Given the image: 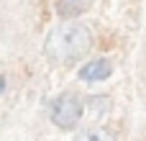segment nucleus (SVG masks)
<instances>
[{"label": "nucleus", "mask_w": 146, "mask_h": 141, "mask_svg": "<svg viewBox=\"0 0 146 141\" xmlns=\"http://www.w3.org/2000/svg\"><path fill=\"white\" fill-rule=\"evenodd\" d=\"M74 141H113L110 136V131L108 128H103V126H90V128H85V131H80Z\"/></svg>", "instance_id": "nucleus-5"}, {"label": "nucleus", "mask_w": 146, "mask_h": 141, "mask_svg": "<svg viewBox=\"0 0 146 141\" xmlns=\"http://www.w3.org/2000/svg\"><path fill=\"white\" fill-rule=\"evenodd\" d=\"M92 3H95V0H56L54 8H56V15H59L62 21H74L77 15L87 13V10L92 8Z\"/></svg>", "instance_id": "nucleus-4"}, {"label": "nucleus", "mask_w": 146, "mask_h": 141, "mask_svg": "<svg viewBox=\"0 0 146 141\" xmlns=\"http://www.w3.org/2000/svg\"><path fill=\"white\" fill-rule=\"evenodd\" d=\"M77 77L82 82H105L108 77H113V62L108 57H92L87 59L80 69H77Z\"/></svg>", "instance_id": "nucleus-3"}, {"label": "nucleus", "mask_w": 146, "mask_h": 141, "mask_svg": "<svg viewBox=\"0 0 146 141\" xmlns=\"http://www.w3.org/2000/svg\"><path fill=\"white\" fill-rule=\"evenodd\" d=\"M92 44H95L92 31L85 23L64 21V23H59V26H54L49 31L46 44H44V54L51 62L67 64V62H77V59L87 57Z\"/></svg>", "instance_id": "nucleus-1"}, {"label": "nucleus", "mask_w": 146, "mask_h": 141, "mask_svg": "<svg viewBox=\"0 0 146 141\" xmlns=\"http://www.w3.org/2000/svg\"><path fill=\"white\" fill-rule=\"evenodd\" d=\"M5 90H8V77L0 74V95H5Z\"/></svg>", "instance_id": "nucleus-6"}, {"label": "nucleus", "mask_w": 146, "mask_h": 141, "mask_svg": "<svg viewBox=\"0 0 146 141\" xmlns=\"http://www.w3.org/2000/svg\"><path fill=\"white\" fill-rule=\"evenodd\" d=\"M85 108H87V100L80 92L67 90V92H59L49 103V118L59 131H74L85 116Z\"/></svg>", "instance_id": "nucleus-2"}]
</instances>
